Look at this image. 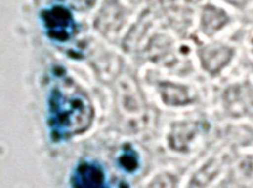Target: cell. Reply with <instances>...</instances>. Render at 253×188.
<instances>
[{"label":"cell","mask_w":253,"mask_h":188,"mask_svg":"<svg viewBox=\"0 0 253 188\" xmlns=\"http://www.w3.org/2000/svg\"><path fill=\"white\" fill-rule=\"evenodd\" d=\"M93 120L88 97L76 86L53 89L49 97V127L54 138H69L83 133Z\"/></svg>","instance_id":"6da1fadb"},{"label":"cell","mask_w":253,"mask_h":188,"mask_svg":"<svg viewBox=\"0 0 253 188\" xmlns=\"http://www.w3.org/2000/svg\"><path fill=\"white\" fill-rule=\"evenodd\" d=\"M44 21L49 31V36L53 38L64 41L71 36L73 31V21L66 9H61V7L52 9L51 11L46 12Z\"/></svg>","instance_id":"7a4b0ae2"},{"label":"cell","mask_w":253,"mask_h":188,"mask_svg":"<svg viewBox=\"0 0 253 188\" xmlns=\"http://www.w3.org/2000/svg\"><path fill=\"white\" fill-rule=\"evenodd\" d=\"M73 184L82 187L101 186L104 184V175L99 167L90 164H83L77 170Z\"/></svg>","instance_id":"3957f363"}]
</instances>
